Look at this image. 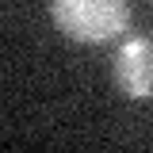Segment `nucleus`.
I'll list each match as a JSON object with an SVG mask.
<instances>
[{
	"instance_id": "2",
	"label": "nucleus",
	"mask_w": 153,
	"mask_h": 153,
	"mask_svg": "<svg viewBox=\"0 0 153 153\" xmlns=\"http://www.w3.org/2000/svg\"><path fill=\"white\" fill-rule=\"evenodd\" d=\"M111 84L126 100H153V38L130 35L111 54Z\"/></svg>"
},
{
	"instance_id": "1",
	"label": "nucleus",
	"mask_w": 153,
	"mask_h": 153,
	"mask_svg": "<svg viewBox=\"0 0 153 153\" xmlns=\"http://www.w3.org/2000/svg\"><path fill=\"white\" fill-rule=\"evenodd\" d=\"M50 23L76 46H103L130 27V0H50Z\"/></svg>"
}]
</instances>
